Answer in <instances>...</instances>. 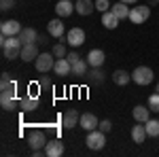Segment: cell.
Listing matches in <instances>:
<instances>
[{
  "label": "cell",
  "instance_id": "1",
  "mask_svg": "<svg viewBox=\"0 0 159 157\" xmlns=\"http://www.w3.org/2000/svg\"><path fill=\"white\" fill-rule=\"evenodd\" d=\"M0 47H2V55L7 60H17V58H21L24 43H21L19 36H2L0 38Z\"/></svg>",
  "mask_w": 159,
  "mask_h": 157
},
{
  "label": "cell",
  "instance_id": "2",
  "mask_svg": "<svg viewBox=\"0 0 159 157\" xmlns=\"http://www.w3.org/2000/svg\"><path fill=\"white\" fill-rule=\"evenodd\" d=\"M85 145L91 149V151H102L106 146V134L102 130H91L87 132V138H85Z\"/></svg>",
  "mask_w": 159,
  "mask_h": 157
},
{
  "label": "cell",
  "instance_id": "3",
  "mask_svg": "<svg viewBox=\"0 0 159 157\" xmlns=\"http://www.w3.org/2000/svg\"><path fill=\"white\" fill-rule=\"evenodd\" d=\"M148 17H151V7L148 4H138V7H134L132 11H129V21L136 25H140V24H147L148 21Z\"/></svg>",
  "mask_w": 159,
  "mask_h": 157
},
{
  "label": "cell",
  "instance_id": "4",
  "mask_svg": "<svg viewBox=\"0 0 159 157\" xmlns=\"http://www.w3.org/2000/svg\"><path fill=\"white\" fill-rule=\"evenodd\" d=\"M153 79H155V74H153V70L148 66H138V68H134V72H132V81L136 85H151Z\"/></svg>",
  "mask_w": 159,
  "mask_h": 157
},
{
  "label": "cell",
  "instance_id": "5",
  "mask_svg": "<svg viewBox=\"0 0 159 157\" xmlns=\"http://www.w3.org/2000/svg\"><path fill=\"white\" fill-rule=\"evenodd\" d=\"M55 55L53 53H40L36 58V62H34V66H36V70L38 72H43V74H47V72H51L53 68H55Z\"/></svg>",
  "mask_w": 159,
  "mask_h": 157
},
{
  "label": "cell",
  "instance_id": "6",
  "mask_svg": "<svg viewBox=\"0 0 159 157\" xmlns=\"http://www.w3.org/2000/svg\"><path fill=\"white\" fill-rule=\"evenodd\" d=\"M66 43L70 47H81L85 43V30L83 28H70L68 34H66Z\"/></svg>",
  "mask_w": 159,
  "mask_h": 157
},
{
  "label": "cell",
  "instance_id": "7",
  "mask_svg": "<svg viewBox=\"0 0 159 157\" xmlns=\"http://www.w3.org/2000/svg\"><path fill=\"white\" fill-rule=\"evenodd\" d=\"M21 28L24 25L19 24L17 19H7V21H2V25H0V32H2V36H19Z\"/></svg>",
  "mask_w": 159,
  "mask_h": 157
},
{
  "label": "cell",
  "instance_id": "8",
  "mask_svg": "<svg viewBox=\"0 0 159 157\" xmlns=\"http://www.w3.org/2000/svg\"><path fill=\"white\" fill-rule=\"evenodd\" d=\"M28 145H30L32 151H36V149H45V145H47V136H45V132H40V130L30 132V136H28Z\"/></svg>",
  "mask_w": 159,
  "mask_h": 157
},
{
  "label": "cell",
  "instance_id": "9",
  "mask_svg": "<svg viewBox=\"0 0 159 157\" xmlns=\"http://www.w3.org/2000/svg\"><path fill=\"white\" fill-rule=\"evenodd\" d=\"M45 155H47V157H60V155H64V142H61L60 138L47 140V145H45Z\"/></svg>",
  "mask_w": 159,
  "mask_h": 157
},
{
  "label": "cell",
  "instance_id": "10",
  "mask_svg": "<svg viewBox=\"0 0 159 157\" xmlns=\"http://www.w3.org/2000/svg\"><path fill=\"white\" fill-rule=\"evenodd\" d=\"M104 62H106V53H104L102 49H91V51L87 53V64H89L91 68L104 66Z\"/></svg>",
  "mask_w": 159,
  "mask_h": 157
},
{
  "label": "cell",
  "instance_id": "11",
  "mask_svg": "<svg viewBox=\"0 0 159 157\" xmlns=\"http://www.w3.org/2000/svg\"><path fill=\"white\" fill-rule=\"evenodd\" d=\"M0 104L4 110L19 109V100H15V91H0Z\"/></svg>",
  "mask_w": 159,
  "mask_h": 157
},
{
  "label": "cell",
  "instance_id": "12",
  "mask_svg": "<svg viewBox=\"0 0 159 157\" xmlns=\"http://www.w3.org/2000/svg\"><path fill=\"white\" fill-rule=\"evenodd\" d=\"M38 55H40V53H38V43H28V45L21 47V58H19V60H24V62H36Z\"/></svg>",
  "mask_w": 159,
  "mask_h": 157
},
{
  "label": "cell",
  "instance_id": "13",
  "mask_svg": "<svg viewBox=\"0 0 159 157\" xmlns=\"http://www.w3.org/2000/svg\"><path fill=\"white\" fill-rule=\"evenodd\" d=\"M47 34L53 38H64V21H61V17H55V19H51L47 24Z\"/></svg>",
  "mask_w": 159,
  "mask_h": 157
},
{
  "label": "cell",
  "instance_id": "14",
  "mask_svg": "<svg viewBox=\"0 0 159 157\" xmlns=\"http://www.w3.org/2000/svg\"><path fill=\"white\" fill-rule=\"evenodd\" d=\"M76 11L74 9V0H60L57 4H55V13H57V17H70L72 13Z\"/></svg>",
  "mask_w": 159,
  "mask_h": 157
},
{
  "label": "cell",
  "instance_id": "15",
  "mask_svg": "<svg viewBox=\"0 0 159 157\" xmlns=\"http://www.w3.org/2000/svg\"><path fill=\"white\" fill-rule=\"evenodd\" d=\"M79 125H81L83 130H87V132H91V130H98L100 121H98V117H96L93 113H83V115H81V121H79Z\"/></svg>",
  "mask_w": 159,
  "mask_h": 157
},
{
  "label": "cell",
  "instance_id": "16",
  "mask_svg": "<svg viewBox=\"0 0 159 157\" xmlns=\"http://www.w3.org/2000/svg\"><path fill=\"white\" fill-rule=\"evenodd\" d=\"M79 121H81V115H79V110L76 109H68L64 113V117H61V123H64V127H76L79 125Z\"/></svg>",
  "mask_w": 159,
  "mask_h": 157
},
{
  "label": "cell",
  "instance_id": "17",
  "mask_svg": "<svg viewBox=\"0 0 159 157\" xmlns=\"http://www.w3.org/2000/svg\"><path fill=\"white\" fill-rule=\"evenodd\" d=\"M53 72L57 74V76H68V74H72V64L68 62V58H57Z\"/></svg>",
  "mask_w": 159,
  "mask_h": 157
},
{
  "label": "cell",
  "instance_id": "18",
  "mask_svg": "<svg viewBox=\"0 0 159 157\" xmlns=\"http://www.w3.org/2000/svg\"><path fill=\"white\" fill-rule=\"evenodd\" d=\"M74 9H76L79 15L87 17V15H91L96 11V2L93 0H74Z\"/></svg>",
  "mask_w": 159,
  "mask_h": 157
},
{
  "label": "cell",
  "instance_id": "19",
  "mask_svg": "<svg viewBox=\"0 0 159 157\" xmlns=\"http://www.w3.org/2000/svg\"><path fill=\"white\" fill-rule=\"evenodd\" d=\"M147 138H148V132H147V125L144 123L132 125V140H134L136 145H142Z\"/></svg>",
  "mask_w": 159,
  "mask_h": 157
},
{
  "label": "cell",
  "instance_id": "20",
  "mask_svg": "<svg viewBox=\"0 0 159 157\" xmlns=\"http://www.w3.org/2000/svg\"><path fill=\"white\" fill-rule=\"evenodd\" d=\"M38 109V98L36 96H25L19 100V110L21 113H32Z\"/></svg>",
  "mask_w": 159,
  "mask_h": 157
},
{
  "label": "cell",
  "instance_id": "21",
  "mask_svg": "<svg viewBox=\"0 0 159 157\" xmlns=\"http://www.w3.org/2000/svg\"><path fill=\"white\" fill-rule=\"evenodd\" d=\"M148 113H151L148 106H134V109H132V117H134L136 123H147V121L151 119Z\"/></svg>",
  "mask_w": 159,
  "mask_h": 157
},
{
  "label": "cell",
  "instance_id": "22",
  "mask_svg": "<svg viewBox=\"0 0 159 157\" xmlns=\"http://www.w3.org/2000/svg\"><path fill=\"white\" fill-rule=\"evenodd\" d=\"M119 21H121V19H119V17H117L112 11L102 13V25H104L106 30H115V28L119 25Z\"/></svg>",
  "mask_w": 159,
  "mask_h": 157
},
{
  "label": "cell",
  "instance_id": "23",
  "mask_svg": "<svg viewBox=\"0 0 159 157\" xmlns=\"http://www.w3.org/2000/svg\"><path fill=\"white\" fill-rule=\"evenodd\" d=\"M19 38H21L24 45H28V43H36V40H38V32L34 30V28H21Z\"/></svg>",
  "mask_w": 159,
  "mask_h": 157
},
{
  "label": "cell",
  "instance_id": "24",
  "mask_svg": "<svg viewBox=\"0 0 159 157\" xmlns=\"http://www.w3.org/2000/svg\"><path fill=\"white\" fill-rule=\"evenodd\" d=\"M110 11L115 13L119 19H127V17H129V7H127L125 2H121V0H119V2H115V4L110 7Z\"/></svg>",
  "mask_w": 159,
  "mask_h": 157
},
{
  "label": "cell",
  "instance_id": "25",
  "mask_svg": "<svg viewBox=\"0 0 159 157\" xmlns=\"http://www.w3.org/2000/svg\"><path fill=\"white\" fill-rule=\"evenodd\" d=\"M112 81H115V85H127L129 81H132V72H127V70H115L112 72Z\"/></svg>",
  "mask_w": 159,
  "mask_h": 157
},
{
  "label": "cell",
  "instance_id": "26",
  "mask_svg": "<svg viewBox=\"0 0 159 157\" xmlns=\"http://www.w3.org/2000/svg\"><path fill=\"white\" fill-rule=\"evenodd\" d=\"M15 89H17V85H15V81L11 79V74L2 72V79H0V91H15Z\"/></svg>",
  "mask_w": 159,
  "mask_h": 157
},
{
  "label": "cell",
  "instance_id": "27",
  "mask_svg": "<svg viewBox=\"0 0 159 157\" xmlns=\"http://www.w3.org/2000/svg\"><path fill=\"white\" fill-rule=\"evenodd\" d=\"M104 70H102V66L100 68H91V72H89V83H98V85H102L104 83Z\"/></svg>",
  "mask_w": 159,
  "mask_h": 157
},
{
  "label": "cell",
  "instance_id": "28",
  "mask_svg": "<svg viewBox=\"0 0 159 157\" xmlns=\"http://www.w3.org/2000/svg\"><path fill=\"white\" fill-rule=\"evenodd\" d=\"M87 60H79L72 64V74H76V76H83V74H87Z\"/></svg>",
  "mask_w": 159,
  "mask_h": 157
},
{
  "label": "cell",
  "instance_id": "29",
  "mask_svg": "<svg viewBox=\"0 0 159 157\" xmlns=\"http://www.w3.org/2000/svg\"><path fill=\"white\" fill-rule=\"evenodd\" d=\"M144 125H147V132H148L151 138H157L159 136V121L157 119H148Z\"/></svg>",
  "mask_w": 159,
  "mask_h": 157
},
{
  "label": "cell",
  "instance_id": "30",
  "mask_svg": "<svg viewBox=\"0 0 159 157\" xmlns=\"http://www.w3.org/2000/svg\"><path fill=\"white\" fill-rule=\"evenodd\" d=\"M148 109L153 110V113H159V91L148 96Z\"/></svg>",
  "mask_w": 159,
  "mask_h": 157
},
{
  "label": "cell",
  "instance_id": "31",
  "mask_svg": "<svg viewBox=\"0 0 159 157\" xmlns=\"http://www.w3.org/2000/svg\"><path fill=\"white\" fill-rule=\"evenodd\" d=\"M51 53H53L55 58H66V55H68V51H66V45H64V43H57L55 47L51 49Z\"/></svg>",
  "mask_w": 159,
  "mask_h": 157
},
{
  "label": "cell",
  "instance_id": "32",
  "mask_svg": "<svg viewBox=\"0 0 159 157\" xmlns=\"http://www.w3.org/2000/svg\"><path fill=\"white\" fill-rule=\"evenodd\" d=\"M110 4L108 0H96V11L98 13H106V11H110Z\"/></svg>",
  "mask_w": 159,
  "mask_h": 157
},
{
  "label": "cell",
  "instance_id": "33",
  "mask_svg": "<svg viewBox=\"0 0 159 157\" xmlns=\"http://www.w3.org/2000/svg\"><path fill=\"white\" fill-rule=\"evenodd\" d=\"M98 130H102L104 134H108L110 130H112V123H110V119H102V121H100V125H98Z\"/></svg>",
  "mask_w": 159,
  "mask_h": 157
},
{
  "label": "cell",
  "instance_id": "34",
  "mask_svg": "<svg viewBox=\"0 0 159 157\" xmlns=\"http://www.w3.org/2000/svg\"><path fill=\"white\" fill-rule=\"evenodd\" d=\"M0 7H2V11H11L13 7H15V0H2Z\"/></svg>",
  "mask_w": 159,
  "mask_h": 157
},
{
  "label": "cell",
  "instance_id": "35",
  "mask_svg": "<svg viewBox=\"0 0 159 157\" xmlns=\"http://www.w3.org/2000/svg\"><path fill=\"white\" fill-rule=\"evenodd\" d=\"M66 58H68V62H70V64H74V62H79V60H81V55H79L76 51H70V53H68Z\"/></svg>",
  "mask_w": 159,
  "mask_h": 157
},
{
  "label": "cell",
  "instance_id": "36",
  "mask_svg": "<svg viewBox=\"0 0 159 157\" xmlns=\"http://www.w3.org/2000/svg\"><path fill=\"white\" fill-rule=\"evenodd\" d=\"M38 85H40L43 89H47V87H51V79H49V76H43V79L38 81Z\"/></svg>",
  "mask_w": 159,
  "mask_h": 157
},
{
  "label": "cell",
  "instance_id": "37",
  "mask_svg": "<svg viewBox=\"0 0 159 157\" xmlns=\"http://www.w3.org/2000/svg\"><path fill=\"white\" fill-rule=\"evenodd\" d=\"M36 43H38V45H47V36H45V34H38Z\"/></svg>",
  "mask_w": 159,
  "mask_h": 157
},
{
  "label": "cell",
  "instance_id": "38",
  "mask_svg": "<svg viewBox=\"0 0 159 157\" xmlns=\"http://www.w3.org/2000/svg\"><path fill=\"white\" fill-rule=\"evenodd\" d=\"M155 4H159V0H148V7H155Z\"/></svg>",
  "mask_w": 159,
  "mask_h": 157
},
{
  "label": "cell",
  "instance_id": "39",
  "mask_svg": "<svg viewBox=\"0 0 159 157\" xmlns=\"http://www.w3.org/2000/svg\"><path fill=\"white\" fill-rule=\"evenodd\" d=\"M121 2H125V4H136L138 0H121Z\"/></svg>",
  "mask_w": 159,
  "mask_h": 157
},
{
  "label": "cell",
  "instance_id": "40",
  "mask_svg": "<svg viewBox=\"0 0 159 157\" xmlns=\"http://www.w3.org/2000/svg\"><path fill=\"white\" fill-rule=\"evenodd\" d=\"M157 91H159V83H157Z\"/></svg>",
  "mask_w": 159,
  "mask_h": 157
}]
</instances>
